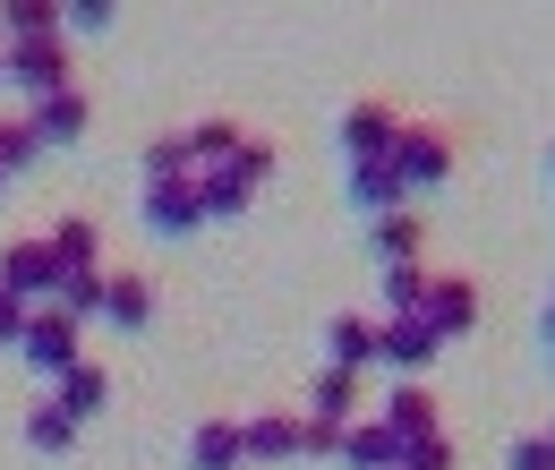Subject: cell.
I'll return each instance as SVG.
<instances>
[{
  "mask_svg": "<svg viewBox=\"0 0 555 470\" xmlns=\"http://www.w3.org/2000/svg\"><path fill=\"white\" fill-rule=\"evenodd\" d=\"M385 163H393L402 198H411V189H444V180H453V137L427 129V120H402V137L385 145Z\"/></svg>",
  "mask_w": 555,
  "mask_h": 470,
  "instance_id": "1",
  "label": "cell"
},
{
  "mask_svg": "<svg viewBox=\"0 0 555 470\" xmlns=\"http://www.w3.org/2000/svg\"><path fill=\"white\" fill-rule=\"evenodd\" d=\"M0 68H9V86H17L26 103H43V94H69V86H77L69 43H61V35H43V43H0Z\"/></svg>",
  "mask_w": 555,
  "mask_h": 470,
  "instance_id": "2",
  "label": "cell"
},
{
  "mask_svg": "<svg viewBox=\"0 0 555 470\" xmlns=\"http://www.w3.org/2000/svg\"><path fill=\"white\" fill-rule=\"evenodd\" d=\"M411 317H418L436 342L470 334V326H479V282H470V274H427V291H418Z\"/></svg>",
  "mask_w": 555,
  "mask_h": 470,
  "instance_id": "3",
  "label": "cell"
},
{
  "mask_svg": "<svg viewBox=\"0 0 555 470\" xmlns=\"http://www.w3.org/2000/svg\"><path fill=\"white\" fill-rule=\"evenodd\" d=\"M77 334H86V326H77V317H61V308L43 300V308H26L17 351H26V368H35V377H61V368H77V359H86V351H77Z\"/></svg>",
  "mask_w": 555,
  "mask_h": 470,
  "instance_id": "4",
  "label": "cell"
},
{
  "mask_svg": "<svg viewBox=\"0 0 555 470\" xmlns=\"http://www.w3.org/2000/svg\"><path fill=\"white\" fill-rule=\"evenodd\" d=\"M52 282H61V266H52V249H43V240H9V249H0V291H9L17 308H43V300H52Z\"/></svg>",
  "mask_w": 555,
  "mask_h": 470,
  "instance_id": "5",
  "label": "cell"
},
{
  "mask_svg": "<svg viewBox=\"0 0 555 470\" xmlns=\"http://www.w3.org/2000/svg\"><path fill=\"white\" fill-rule=\"evenodd\" d=\"M436 351H444V342L427 334V326H418V317H385V326H376V359H385V368H393V377H427V359H436Z\"/></svg>",
  "mask_w": 555,
  "mask_h": 470,
  "instance_id": "6",
  "label": "cell"
},
{
  "mask_svg": "<svg viewBox=\"0 0 555 470\" xmlns=\"http://www.w3.org/2000/svg\"><path fill=\"white\" fill-rule=\"evenodd\" d=\"M393 137H402V112H393V103H376V94L343 112V154H350V163H376Z\"/></svg>",
  "mask_w": 555,
  "mask_h": 470,
  "instance_id": "7",
  "label": "cell"
},
{
  "mask_svg": "<svg viewBox=\"0 0 555 470\" xmlns=\"http://www.w3.org/2000/svg\"><path fill=\"white\" fill-rule=\"evenodd\" d=\"M240 145H248V129H240V120H197V129H180L189 180H206V172H222V163H240Z\"/></svg>",
  "mask_w": 555,
  "mask_h": 470,
  "instance_id": "8",
  "label": "cell"
},
{
  "mask_svg": "<svg viewBox=\"0 0 555 470\" xmlns=\"http://www.w3.org/2000/svg\"><path fill=\"white\" fill-rule=\"evenodd\" d=\"M145 231H163V240H189V231H206V214H197V189L189 180H163V189H145Z\"/></svg>",
  "mask_w": 555,
  "mask_h": 470,
  "instance_id": "9",
  "label": "cell"
},
{
  "mask_svg": "<svg viewBox=\"0 0 555 470\" xmlns=\"http://www.w3.org/2000/svg\"><path fill=\"white\" fill-rule=\"evenodd\" d=\"M86 112H94L86 86H69V94H43V103L26 112V129H35V145H77V137H86Z\"/></svg>",
  "mask_w": 555,
  "mask_h": 470,
  "instance_id": "10",
  "label": "cell"
},
{
  "mask_svg": "<svg viewBox=\"0 0 555 470\" xmlns=\"http://www.w3.org/2000/svg\"><path fill=\"white\" fill-rule=\"evenodd\" d=\"M291 454H299V419H291V410L240 419V462H291Z\"/></svg>",
  "mask_w": 555,
  "mask_h": 470,
  "instance_id": "11",
  "label": "cell"
},
{
  "mask_svg": "<svg viewBox=\"0 0 555 470\" xmlns=\"http://www.w3.org/2000/svg\"><path fill=\"white\" fill-rule=\"evenodd\" d=\"M43 403H61V410L77 419V428H86L94 410L112 403V377H103L94 359H77V368H61V377H52V394H43Z\"/></svg>",
  "mask_w": 555,
  "mask_h": 470,
  "instance_id": "12",
  "label": "cell"
},
{
  "mask_svg": "<svg viewBox=\"0 0 555 470\" xmlns=\"http://www.w3.org/2000/svg\"><path fill=\"white\" fill-rule=\"evenodd\" d=\"M334 454H343V470H402V436L376 428V419H350Z\"/></svg>",
  "mask_w": 555,
  "mask_h": 470,
  "instance_id": "13",
  "label": "cell"
},
{
  "mask_svg": "<svg viewBox=\"0 0 555 470\" xmlns=\"http://www.w3.org/2000/svg\"><path fill=\"white\" fill-rule=\"evenodd\" d=\"M145 317H154V282L145 274H103V326L145 334Z\"/></svg>",
  "mask_w": 555,
  "mask_h": 470,
  "instance_id": "14",
  "label": "cell"
},
{
  "mask_svg": "<svg viewBox=\"0 0 555 470\" xmlns=\"http://www.w3.org/2000/svg\"><path fill=\"white\" fill-rule=\"evenodd\" d=\"M189 189H197V214H206V223H222V214H248V205H257V180H248L240 163H222V172L189 180Z\"/></svg>",
  "mask_w": 555,
  "mask_h": 470,
  "instance_id": "15",
  "label": "cell"
},
{
  "mask_svg": "<svg viewBox=\"0 0 555 470\" xmlns=\"http://www.w3.org/2000/svg\"><path fill=\"white\" fill-rule=\"evenodd\" d=\"M376 428H393L402 445H418V436H436V394H427V385H411V377H402V385L385 394V419H376Z\"/></svg>",
  "mask_w": 555,
  "mask_h": 470,
  "instance_id": "16",
  "label": "cell"
},
{
  "mask_svg": "<svg viewBox=\"0 0 555 470\" xmlns=\"http://www.w3.org/2000/svg\"><path fill=\"white\" fill-rule=\"evenodd\" d=\"M367 249H376L385 266H418V249H427V223H418L411 205H393V214H376V231H367Z\"/></svg>",
  "mask_w": 555,
  "mask_h": 470,
  "instance_id": "17",
  "label": "cell"
},
{
  "mask_svg": "<svg viewBox=\"0 0 555 470\" xmlns=\"http://www.w3.org/2000/svg\"><path fill=\"white\" fill-rule=\"evenodd\" d=\"M43 249H52V266H61V274H77V266L103 257V231H94V214H61V223L43 231Z\"/></svg>",
  "mask_w": 555,
  "mask_h": 470,
  "instance_id": "18",
  "label": "cell"
},
{
  "mask_svg": "<svg viewBox=\"0 0 555 470\" xmlns=\"http://www.w3.org/2000/svg\"><path fill=\"white\" fill-rule=\"evenodd\" d=\"M350 410H359V377H350V368H325V377L308 385V419H317V428H350Z\"/></svg>",
  "mask_w": 555,
  "mask_h": 470,
  "instance_id": "19",
  "label": "cell"
},
{
  "mask_svg": "<svg viewBox=\"0 0 555 470\" xmlns=\"http://www.w3.org/2000/svg\"><path fill=\"white\" fill-rule=\"evenodd\" d=\"M350 205H367V214H393V205H411L385 154H376V163H350Z\"/></svg>",
  "mask_w": 555,
  "mask_h": 470,
  "instance_id": "20",
  "label": "cell"
},
{
  "mask_svg": "<svg viewBox=\"0 0 555 470\" xmlns=\"http://www.w3.org/2000/svg\"><path fill=\"white\" fill-rule=\"evenodd\" d=\"M52 308H61V317H77V326H94V317H103V266L61 274V282H52Z\"/></svg>",
  "mask_w": 555,
  "mask_h": 470,
  "instance_id": "21",
  "label": "cell"
},
{
  "mask_svg": "<svg viewBox=\"0 0 555 470\" xmlns=\"http://www.w3.org/2000/svg\"><path fill=\"white\" fill-rule=\"evenodd\" d=\"M325 351H334L325 368H350V377H359V368L376 359V326H367V317H334V326H325Z\"/></svg>",
  "mask_w": 555,
  "mask_h": 470,
  "instance_id": "22",
  "label": "cell"
},
{
  "mask_svg": "<svg viewBox=\"0 0 555 470\" xmlns=\"http://www.w3.org/2000/svg\"><path fill=\"white\" fill-rule=\"evenodd\" d=\"M189 470H240V419H206L189 436Z\"/></svg>",
  "mask_w": 555,
  "mask_h": 470,
  "instance_id": "23",
  "label": "cell"
},
{
  "mask_svg": "<svg viewBox=\"0 0 555 470\" xmlns=\"http://www.w3.org/2000/svg\"><path fill=\"white\" fill-rule=\"evenodd\" d=\"M43 35H61V9L52 0H9L0 9V43H43Z\"/></svg>",
  "mask_w": 555,
  "mask_h": 470,
  "instance_id": "24",
  "label": "cell"
},
{
  "mask_svg": "<svg viewBox=\"0 0 555 470\" xmlns=\"http://www.w3.org/2000/svg\"><path fill=\"white\" fill-rule=\"evenodd\" d=\"M26 445H35V454H69V445H77V419L61 403H35V410H26Z\"/></svg>",
  "mask_w": 555,
  "mask_h": 470,
  "instance_id": "25",
  "label": "cell"
},
{
  "mask_svg": "<svg viewBox=\"0 0 555 470\" xmlns=\"http://www.w3.org/2000/svg\"><path fill=\"white\" fill-rule=\"evenodd\" d=\"M163 180H189V154H180V137H154V145H145V189H163Z\"/></svg>",
  "mask_w": 555,
  "mask_h": 470,
  "instance_id": "26",
  "label": "cell"
},
{
  "mask_svg": "<svg viewBox=\"0 0 555 470\" xmlns=\"http://www.w3.org/2000/svg\"><path fill=\"white\" fill-rule=\"evenodd\" d=\"M418 291H427V266H385V308H393V317H411Z\"/></svg>",
  "mask_w": 555,
  "mask_h": 470,
  "instance_id": "27",
  "label": "cell"
},
{
  "mask_svg": "<svg viewBox=\"0 0 555 470\" xmlns=\"http://www.w3.org/2000/svg\"><path fill=\"white\" fill-rule=\"evenodd\" d=\"M35 154H43V145H35V129H26V120H0V172H26Z\"/></svg>",
  "mask_w": 555,
  "mask_h": 470,
  "instance_id": "28",
  "label": "cell"
},
{
  "mask_svg": "<svg viewBox=\"0 0 555 470\" xmlns=\"http://www.w3.org/2000/svg\"><path fill=\"white\" fill-rule=\"evenodd\" d=\"M402 470H453V436L436 428V436H418V445H402Z\"/></svg>",
  "mask_w": 555,
  "mask_h": 470,
  "instance_id": "29",
  "label": "cell"
},
{
  "mask_svg": "<svg viewBox=\"0 0 555 470\" xmlns=\"http://www.w3.org/2000/svg\"><path fill=\"white\" fill-rule=\"evenodd\" d=\"M103 26H112V9H103V0H77V9H61V43H69V35H103Z\"/></svg>",
  "mask_w": 555,
  "mask_h": 470,
  "instance_id": "30",
  "label": "cell"
},
{
  "mask_svg": "<svg viewBox=\"0 0 555 470\" xmlns=\"http://www.w3.org/2000/svg\"><path fill=\"white\" fill-rule=\"evenodd\" d=\"M334 445H343V428H317V419H299V454H308V462H334Z\"/></svg>",
  "mask_w": 555,
  "mask_h": 470,
  "instance_id": "31",
  "label": "cell"
},
{
  "mask_svg": "<svg viewBox=\"0 0 555 470\" xmlns=\"http://www.w3.org/2000/svg\"><path fill=\"white\" fill-rule=\"evenodd\" d=\"M513 470H555V436H521V445H513Z\"/></svg>",
  "mask_w": 555,
  "mask_h": 470,
  "instance_id": "32",
  "label": "cell"
},
{
  "mask_svg": "<svg viewBox=\"0 0 555 470\" xmlns=\"http://www.w3.org/2000/svg\"><path fill=\"white\" fill-rule=\"evenodd\" d=\"M26 334V308H17V300H9V291H0V351H9V342Z\"/></svg>",
  "mask_w": 555,
  "mask_h": 470,
  "instance_id": "33",
  "label": "cell"
},
{
  "mask_svg": "<svg viewBox=\"0 0 555 470\" xmlns=\"http://www.w3.org/2000/svg\"><path fill=\"white\" fill-rule=\"evenodd\" d=\"M0 86H9V68H0Z\"/></svg>",
  "mask_w": 555,
  "mask_h": 470,
  "instance_id": "34",
  "label": "cell"
},
{
  "mask_svg": "<svg viewBox=\"0 0 555 470\" xmlns=\"http://www.w3.org/2000/svg\"><path fill=\"white\" fill-rule=\"evenodd\" d=\"M0 180H9V172H0Z\"/></svg>",
  "mask_w": 555,
  "mask_h": 470,
  "instance_id": "35",
  "label": "cell"
}]
</instances>
